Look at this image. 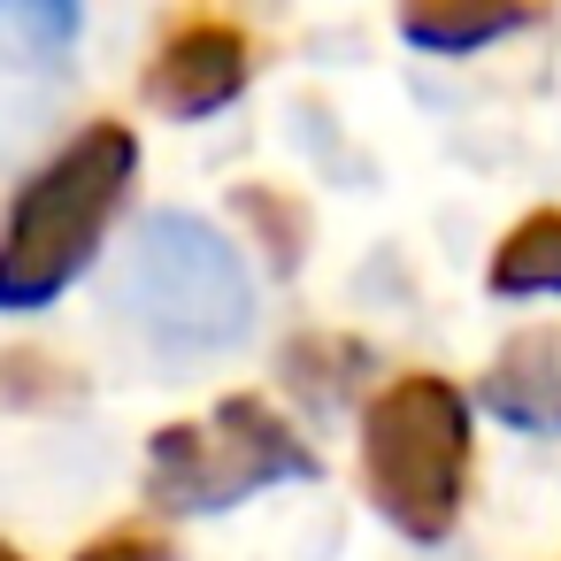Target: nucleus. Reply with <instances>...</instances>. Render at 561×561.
<instances>
[{"instance_id":"nucleus-1","label":"nucleus","mask_w":561,"mask_h":561,"mask_svg":"<svg viewBox=\"0 0 561 561\" xmlns=\"http://www.w3.org/2000/svg\"><path fill=\"white\" fill-rule=\"evenodd\" d=\"M139 170V139L124 124H85L9 208V247H0V308L55 300L108 239L124 193Z\"/></svg>"},{"instance_id":"nucleus-2","label":"nucleus","mask_w":561,"mask_h":561,"mask_svg":"<svg viewBox=\"0 0 561 561\" xmlns=\"http://www.w3.org/2000/svg\"><path fill=\"white\" fill-rule=\"evenodd\" d=\"M362 492L392 530L438 546L469 492V400L446 377H392L362 415Z\"/></svg>"},{"instance_id":"nucleus-3","label":"nucleus","mask_w":561,"mask_h":561,"mask_svg":"<svg viewBox=\"0 0 561 561\" xmlns=\"http://www.w3.org/2000/svg\"><path fill=\"white\" fill-rule=\"evenodd\" d=\"M116 308L154 346H185V354H216V346H239L254 331L247 262L231 254L224 231H208L201 216H178V208H162L131 231Z\"/></svg>"},{"instance_id":"nucleus-4","label":"nucleus","mask_w":561,"mask_h":561,"mask_svg":"<svg viewBox=\"0 0 561 561\" xmlns=\"http://www.w3.org/2000/svg\"><path fill=\"white\" fill-rule=\"evenodd\" d=\"M316 477V454L293 438V423L270 400H224L201 423H178L147 446V500L170 515H216L262 484Z\"/></svg>"},{"instance_id":"nucleus-5","label":"nucleus","mask_w":561,"mask_h":561,"mask_svg":"<svg viewBox=\"0 0 561 561\" xmlns=\"http://www.w3.org/2000/svg\"><path fill=\"white\" fill-rule=\"evenodd\" d=\"M247 70H254V55H247V39L231 24H185V32H170L154 47L147 101L162 116H216V108H231L247 93Z\"/></svg>"},{"instance_id":"nucleus-6","label":"nucleus","mask_w":561,"mask_h":561,"mask_svg":"<svg viewBox=\"0 0 561 561\" xmlns=\"http://www.w3.org/2000/svg\"><path fill=\"white\" fill-rule=\"evenodd\" d=\"M484 408L515 431H561V323L515 331L484 369Z\"/></svg>"},{"instance_id":"nucleus-7","label":"nucleus","mask_w":561,"mask_h":561,"mask_svg":"<svg viewBox=\"0 0 561 561\" xmlns=\"http://www.w3.org/2000/svg\"><path fill=\"white\" fill-rule=\"evenodd\" d=\"M546 0H400V32L423 55H477L523 24H538Z\"/></svg>"},{"instance_id":"nucleus-8","label":"nucleus","mask_w":561,"mask_h":561,"mask_svg":"<svg viewBox=\"0 0 561 561\" xmlns=\"http://www.w3.org/2000/svg\"><path fill=\"white\" fill-rule=\"evenodd\" d=\"M492 293L500 300H530V293H561V208L523 216L500 254H492Z\"/></svg>"},{"instance_id":"nucleus-9","label":"nucleus","mask_w":561,"mask_h":561,"mask_svg":"<svg viewBox=\"0 0 561 561\" xmlns=\"http://www.w3.org/2000/svg\"><path fill=\"white\" fill-rule=\"evenodd\" d=\"M0 9H9V32H16L24 62H39V70L70 62V47H78V9H85V0H0Z\"/></svg>"},{"instance_id":"nucleus-10","label":"nucleus","mask_w":561,"mask_h":561,"mask_svg":"<svg viewBox=\"0 0 561 561\" xmlns=\"http://www.w3.org/2000/svg\"><path fill=\"white\" fill-rule=\"evenodd\" d=\"M239 216H254L262 224V239H270V254H277V270H293L300 262V208L293 201H277V193H239Z\"/></svg>"},{"instance_id":"nucleus-11","label":"nucleus","mask_w":561,"mask_h":561,"mask_svg":"<svg viewBox=\"0 0 561 561\" xmlns=\"http://www.w3.org/2000/svg\"><path fill=\"white\" fill-rule=\"evenodd\" d=\"M78 561H170V546L162 538H147V530H108L101 546H85Z\"/></svg>"}]
</instances>
